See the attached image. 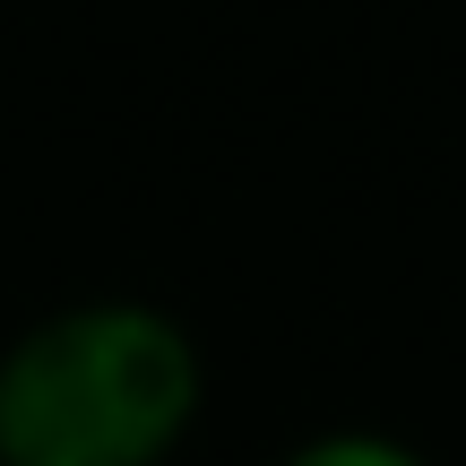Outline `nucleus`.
Here are the masks:
<instances>
[{
    "mask_svg": "<svg viewBox=\"0 0 466 466\" xmlns=\"http://www.w3.org/2000/svg\"><path fill=\"white\" fill-rule=\"evenodd\" d=\"M208 415V354L165 302L86 294L0 346V466H173Z\"/></svg>",
    "mask_w": 466,
    "mask_h": 466,
    "instance_id": "obj_1",
    "label": "nucleus"
},
{
    "mask_svg": "<svg viewBox=\"0 0 466 466\" xmlns=\"http://www.w3.org/2000/svg\"><path fill=\"white\" fill-rule=\"evenodd\" d=\"M277 466H432L406 432H380V423H329V432L294 441Z\"/></svg>",
    "mask_w": 466,
    "mask_h": 466,
    "instance_id": "obj_2",
    "label": "nucleus"
}]
</instances>
